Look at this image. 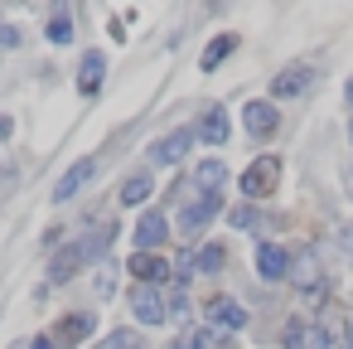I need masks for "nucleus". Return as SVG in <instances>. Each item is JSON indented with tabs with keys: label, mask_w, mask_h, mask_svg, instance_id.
I'll use <instances>...</instances> for the list:
<instances>
[{
	"label": "nucleus",
	"mask_w": 353,
	"mask_h": 349,
	"mask_svg": "<svg viewBox=\"0 0 353 349\" xmlns=\"http://www.w3.org/2000/svg\"><path fill=\"white\" fill-rule=\"evenodd\" d=\"M112 238H117V228L107 223V228H92L88 238H78V243H68V247H63V252H59V257L49 262V281L59 286V281H68L73 272H83V267H88L92 257H102V252L112 247Z\"/></svg>",
	"instance_id": "obj_1"
},
{
	"label": "nucleus",
	"mask_w": 353,
	"mask_h": 349,
	"mask_svg": "<svg viewBox=\"0 0 353 349\" xmlns=\"http://www.w3.org/2000/svg\"><path fill=\"white\" fill-rule=\"evenodd\" d=\"M281 185V160L276 155H256L247 170H242V194L247 199H261V194H271Z\"/></svg>",
	"instance_id": "obj_2"
},
{
	"label": "nucleus",
	"mask_w": 353,
	"mask_h": 349,
	"mask_svg": "<svg viewBox=\"0 0 353 349\" xmlns=\"http://www.w3.org/2000/svg\"><path fill=\"white\" fill-rule=\"evenodd\" d=\"M242 126H247L256 141L276 136V126H281V112H276V102H247V107H242Z\"/></svg>",
	"instance_id": "obj_3"
},
{
	"label": "nucleus",
	"mask_w": 353,
	"mask_h": 349,
	"mask_svg": "<svg viewBox=\"0 0 353 349\" xmlns=\"http://www.w3.org/2000/svg\"><path fill=\"white\" fill-rule=\"evenodd\" d=\"M199 141V131H189V126H179V131H170L165 141H155L150 146V160L155 165H174V160H184L189 155V146Z\"/></svg>",
	"instance_id": "obj_4"
},
{
	"label": "nucleus",
	"mask_w": 353,
	"mask_h": 349,
	"mask_svg": "<svg viewBox=\"0 0 353 349\" xmlns=\"http://www.w3.org/2000/svg\"><path fill=\"white\" fill-rule=\"evenodd\" d=\"M223 209V194H203V199H194V204H184V214H179V233L184 238H194L199 228H208V218Z\"/></svg>",
	"instance_id": "obj_5"
},
{
	"label": "nucleus",
	"mask_w": 353,
	"mask_h": 349,
	"mask_svg": "<svg viewBox=\"0 0 353 349\" xmlns=\"http://www.w3.org/2000/svg\"><path fill=\"white\" fill-rule=\"evenodd\" d=\"M136 252H155L165 238H170V223H165V214H155V209H145L141 218H136Z\"/></svg>",
	"instance_id": "obj_6"
},
{
	"label": "nucleus",
	"mask_w": 353,
	"mask_h": 349,
	"mask_svg": "<svg viewBox=\"0 0 353 349\" xmlns=\"http://www.w3.org/2000/svg\"><path fill=\"white\" fill-rule=\"evenodd\" d=\"M310 83H314V68L310 64H290V68H281L271 78V97H300Z\"/></svg>",
	"instance_id": "obj_7"
},
{
	"label": "nucleus",
	"mask_w": 353,
	"mask_h": 349,
	"mask_svg": "<svg viewBox=\"0 0 353 349\" xmlns=\"http://www.w3.org/2000/svg\"><path fill=\"white\" fill-rule=\"evenodd\" d=\"M131 310H136V320H141V325H160V320L170 315V305L160 301V291H155V286H136V291H131Z\"/></svg>",
	"instance_id": "obj_8"
},
{
	"label": "nucleus",
	"mask_w": 353,
	"mask_h": 349,
	"mask_svg": "<svg viewBox=\"0 0 353 349\" xmlns=\"http://www.w3.org/2000/svg\"><path fill=\"white\" fill-rule=\"evenodd\" d=\"M92 330H97V315H92V310H83V315H63V320L54 325V334H49V339H54V344H83Z\"/></svg>",
	"instance_id": "obj_9"
},
{
	"label": "nucleus",
	"mask_w": 353,
	"mask_h": 349,
	"mask_svg": "<svg viewBox=\"0 0 353 349\" xmlns=\"http://www.w3.org/2000/svg\"><path fill=\"white\" fill-rule=\"evenodd\" d=\"M256 272H261L266 281L290 276V252H285L281 243H261V247H256Z\"/></svg>",
	"instance_id": "obj_10"
},
{
	"label": "nucleus",
	"mask_w": 353,
	"mask_h": 349,
	"mask_svg": "<svg viewBox=\"0 0 353 349\" xmlns=\"http://www.w3.org/2000/svg\"><path fill=\"white\" fill-rule=\"evenodd\" d=\"M281 339H285V349H329V334L310 320H290Z\"/></svg>",
	"instance_id": "obj_11"
},
{
	"label": "nucleus",
	"mask_w": 353,
	"mask_h": 349,
	"mask_svg": "<svg viewBox=\"0 0 353 349\" xmlns=\"http://www.w3.org/2000/svg\"><path fill=\"white\" fill-rule=\"evenodd\" d=\"M92 175H97V160H92V155H83V160H78V165H73L59 185H54V199H59V204H68V199H73V194H78Z\"/></svg>",
	"instance_id": "obj_12"
},
{
	"label": "nucleus",
	"mask_w": 353,
	"mask_h": 349,
	"mask_svg": "<svg viewBox=\"0 0 353 349\" xmlns=\"http://www.w3.org/2000/svg\"><path fill=\"white\" fill-rule=\"evenodd\" d=\"M208 325H218V330H242V325H247V310H242L232 296H213V301H208Z\"/></svg>",
	"instance_id": "obj_13"
},
{
	"label": "nucleus",
	"mask_w": 353,
	"mask_h": 349,
	"mask_svg": "<svg viewBox=\"0 0 353 349\" xmlns=\"http://www.w3.org/2000/svg\"><path fill=\"white\" fill-rule=\"evenodd\" d=\"M102 78H107V54H97V49L83 54V64H78V88L92 97V93L102 88Z\"/></svg>",
	"instance_id": "obj_14"
},
{
	"label": "nucleus",
	"mask_w": 353,
	"mask_h": 349,
	"mask_svg": "<svg viewBox=\"0 0 353 349\" xmlns=\"http://www.w3.org/2000/svg\"><path fill=\"white\" fill-rule=\"evenodd\" d=\"M131 276H136L141 286H155V281L170 276V267H165V257H155V252H136V257H131Z\"/></svg>",
	"instance_id": "obj_15"
},
{
	"label": "nucleus",
	"mask_w": 353,
	"mask_h": 349,
	"mask_svg": "<svg viewBox=\"0 0 353 349\" xmlns=\"http://www.w3.org/2000/svg\"><path fill=\"white\" fill-rule=\"evenodd\" d=\"M194 131H199L208 146H223V141L232 136V122H228V112H223V107H213V112H203V122H199Z\"/></svg>",
	"instance_id": "obj_16"
},
{
	"label": "nucleus",
	"mask_w": 353,
	"mask_h": 349,
	"mask_svg": "<svg viewBox=\"0 0 353 349\" xmlns=\"http://www.w3.org/2000/svg\"><path fill=\"white\" fill-rule=\"evenodd\" d=\"M223 262H228V252H223L218 243H208V247H199L189 262H179V272H184V276H189V272H203V276H208V272H218Z\"/></svg>",
	"instance_id": "obj_17"
},
{
	"label": "nucleus",
	"mask_w": 353,
	"mask_h": 349,
	"mask_svg": "<svg viewBox=\"0 0 353 349\" xmlns=\"http://www.w3.org/2000/svg\"><path fill=\"white\" fill-rule=\"evenodd\" d=\"M150 194H155V180L141 170V175H126V180H121V194H117V199H121V204H145Z\"/></svg>",
	"instance_id": "obj_18"
},
{
	"label": "nucleus",
	"mask_w": 353,
	"mask_h": 349,
	"mask_svg": "<svg viewBox=\"0 0 353 349\" xmlns=\"http://www.w3.org/2000/svg\"><path fill=\"white\" fill-rule=\"evenodd\" d=\"M223 180H228V165H223V160H203V165L194 170V185H199L203 194H218Z\"/></svg>",
	"instance_id": "obj_19"
},
{
	"label": "nucleus",
	"mask_w": 353,
	"mask_h": 349,
	"mask_svg": "<svg viewBox=\"0 0 353 349\" xmlns=\"http://www.w3.org/2000/svg\"><path fill=\"white\" fill-rule=\"evenodd\" d=\"M232 49H237V35H218V39L203 49V59H199V64H203V73H213V68H218V64H223Z\"/></svg>",
	"instance_id": "obj_20"
},
{
	"label": "nucleus",
	"mask_w": 353,
	"mask_h": 349,
	"mask_svg": "<svg viewBox=\"0 0 353 349\" xmlns=\"http://www.w3.org/2000/svg\"><path fill=\"white\" fill-rule=\"evenodd\" d=\"M170 349H213V334H208V330H184Z\"/></svg>",
	"instance_id": "obj_21"
},
{
	"label": "nucleus",
	"mask_w": 353,
	"mask_h": 349,
	"mask_svg": "<svg viewBox=\"0 0 353 349\" xmlns=\"http://www.w3.org/2000/svg\"><path fill=\"white\" fill-rule=\"evenodd\" d=\"M49 39H54V44H68V39H73V20H68L63 10L49 20Z\"/></svg>",
	"instance_id": "obj_22"
},
{
	"label": "nucleus",
	"mask_w": 353,
	"mask_h": 349,
	"mask_svg": "<svg viewBox=\"0 0 353 349\" xmlns=\"http://www.w3.org/2000/svg\"><path fill=\"white\" fill-rule=\"evenodd\" d=\"M107 344H112V349H145L136 330H112V334H107Z\"/></svg>",
	"instance_id": "obj_23"
},
{
	"label": "nucleus",
	"mask_w": 353,
	"mask_h": 349,
	"mask_svg": "<svg viewBox=\"0 0 353 349\" xmlns=\"http://www.w3.org/2000/svg\"><path fill=\"white\" fill-rule=\"evenodd\" d=\"M261 218H256V209H247V204H237L232 209V228H256Z\"/></svg>",
	"instance_id": "obj_24"
},
{
	"label": "nucleus",
	"mask_w": 353,
	"mask_h": 349,
	"mask_svg": "<svg viewBox=\"0 0 353 349\" xmlns=\"http://www.w3.org/2000/svg\"><path fill=\"white\" fill-rule=\"evenodd\" d=\"M170 315H189V296H184V291H174V301H170Z\"/></svg>",
	"instance_id": "obj_25"
},
{
	"label": "nucleus",
	"mask_w": 353,
	"mask_h": 349,
	"mask_svg": "<svg viewBox=\"0 0 353 349\" xmlns=\"http://www.w3.org/2000/svg\"><path fill=\"white\" fill-rule=\"evenodd\" d=\"M343 252L353 257V228H343Z\"/></svg>",
	"instance_id": "obj_26"
},
{
	"label": "nucleus",
	"mask_w": 353,
	"mask_h": 349,
	"mask_svg": "<svg viewBox=\"0 0 353 349\" xmlns=\"http://www.w3.org/2000/svg\"><path fill=\"white\" fill-rule=\"evenodd\" d=\"M30 349H54V339H49V334H44V339H34V344H30Z\"/></svg>",
	"instance_id": "obj_27"
},
{
	"label": "nucleus",
	"mask_w": 353,
	"mask_h": 349,
	"mask_svg": "<svg viewBox=\"0 0 353 349\" xmlns=\"http://www.w3.org/2000/svg\"><path fill=\"white\" fill-rule=\"evenodd\" d=\"M343 93H348V102H353V78H348V88H343Z\"/></svg>",
	"instance_id": "obj_28"
},
{
	"label": "nucleus",
	"mask_w": 353,
	"mask_h": 349,
	"mask_svg": "<svg viewBox=\"0 0 353 349\" xmlns=\"http://www.w3.org/2000/svg\"><path fill=\"white\" fill-rule=\"evenodd\" d=\"M348 136H353V122H348Z\"/></svg>",
	"instance_id": "obj_29"
},
{
	"label": "nucleus",
	"mask_w": 353,
	"mask_h": 349,
	"mask_svg": "<svg viewBox=\"0 0 353 349\" xmlns=\"http://www.w3.org/2000/svg\"><path fill=\"white\" fill-rule=\"evenodd\" d=\"M348 349H353V339H348Z\"/></svg>",
	"instance_id": "obj_30"
},
{
	"label": "nucleus",
	"mask_w": 353,
	"mask_h": 349,
	"mask_svg": "<svg viewBox=\"0 0 353 349\" xmlns=\"http://www.w3.org/2000/svg\"><path fill=\"white\" fill-rule=\"evenodd\" d=\"M223 349H228V344H223Z\"/></svg>",
	"instance_id": "obj_31"
}]
</instances>
